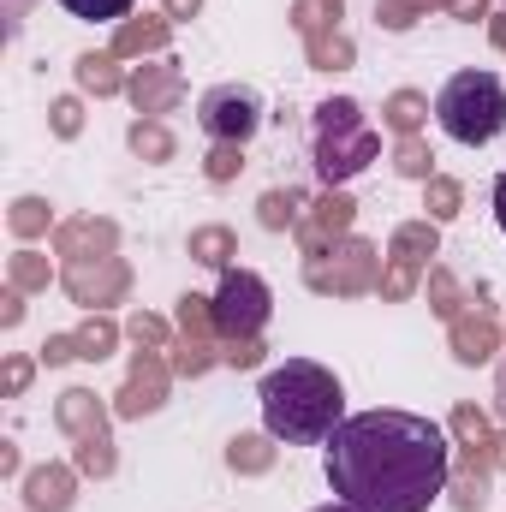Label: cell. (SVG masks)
Instances as JSON below:
<instances>
[{"label": "cell", "instance_id": "cell-2", "mask_svg": "<svg viewBox=\"0 0 506 512\" xmlns=\"http://www.w3.org/2000/svg\"><path fill=\"white\" fill-rule=\"evenodd\" d=\"M262 429L286 447H328V435L346 423V387L316 358H286L262 376Z\"/></svg>", "mask_w": 506, "mask_h": 512}, {"label": "cell", "instance_id": "cell-6", "mask_svg": "<svg viewBox=\"0 0 506 512\" xmlns=\"http://www.w3.org/2000/svg\"><path fill=\"white\" fill-rule=\"evenodd\" d=\"M72 18H90V24H114V18H126L137 0H60Z\"/></svg>", "mask_w": 506, "mask_h": 512}, {"label": "cell", "instance_id": "cell-3", "mask_svg": "<svg viewBox=\"0 0 506 512\" xmlns=\"http://www.w3.org/2000/svg\"><path fill=\"white\" fill-rule=\"evenodd\" d=\"M435 126L447 131L453 143H471V149L495 143L506 131V84L495 72H483V66L453 72L441 84V96H435Z\"/></svg>", "mask_w": 506, "mask_h": 512}, {"label": "cell", "instance_id": "cell-5", "mask_svg": "<svg viewBox=\"0 0 506 512\" xmlns=\"http://www.w3.org/2000/svg\"><path fill=\"white\" fill-rule=\"evenodd\" d=\"M197 126L209 137H221V143H245L262 126V96L245 90V84H221V90H209L197 102Z\"/></svg>", "mask_w": 506, "mask_h": 512}, {"label": "cell", "instance_id": "cell-4", "mask_svg": "<svg viewBox=\"0 0 506 512\" xmlns=\"http://www.w3.org/2000/svg\"><path fill=\"white\" fill-rule=\"evenodd\" d=\"M268 310H274V298H268L262 274H251V268H227L221 274V292L209 298V316H215V328L227 340H251L256 328L268 322Z\"/></svg>", "mask_w": 506, "mask_h": 512}, {"label": "cell", "instance_id": "cell-1", "mask_svg": "<svg viewBox=\"0 0 506 512\" xmlns=\"http://www.w3.org/2000/svg\"><path fill=\"white\" fill-rule=\"evenodd\" d=\"M322 471H328L334 501L358 512H429L447 489L453 447H447L441 423L376 405V411L346 417L328 435Z\"/></svg>", "mask_w": 506, "mask_h": 512}, {"label": "cell", "instance_id": "cell-7", "mask_svg": "<svg viewBox=\"0 0 506 512\" xmlns=\"http://www.w3.org/2000/svg\"><path fill=\"white\" fill-rule=\"evenodd\" d=\"M495 221H501V233H506V173L495 179Z\"/></svg>", "mask_w": 506, "mask_h": 512}, {"label": "cell", "instance_id": "cell-8", "mask_svg": "<svg viewBox=\"0 0 506 512\" xmlns=\"http://www.w3.org/2000/svg\"><path fill=\"white\" fill-rule=\"evenodd\" d=\"M316 512H358V507H346V501H334V507H316Z\"/></svg>", "mask_w": 506, "mask_h": 512}]
</instances>
